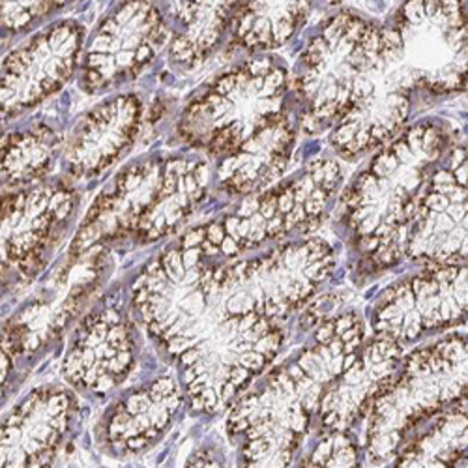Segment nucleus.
<instances>
[{
    "mask_svg": "<svg viewBox=\"0 0 468 468\" xmlns=\"http://www.w3.org/2000/svg\"><path fill=\"white\" fill-rule=\"evenodd\" d=\"M133 307L176 362L195 412L223 410L282 345L271 319L229 314L216 261L193 230L144 268L133 283Z\"/></svg>",
    "mask_w": 468,
    "mask_h": 468,
    "instance_id": "1",
    "label": "nucleus"
},
{
    "mask_svg": "<svg viewBox=\"0 0 468 468\" xmlns=\"http://www.w3.org/2000/svg\"><path fill=\"white\" fill-rule=\"evenodd\" d=\"M444 148L446 137L435 124L414 126L377 154L350 186L345 197L346 219L373 270L405 255L409 225Z\"/></svg>",
    "mask_w": 468,
    "mask_h": 468,
    "instance_id": "2",
    "label": "nucleus"
},
{
    "mask_svg": "<svg viewBox=\"0 0 468 468\" xmlns=\"http://www.w3.org/2000/svg\"><path fill=\"white\" fill-rule=\"evenodd\" d=\"M285 94V69L268 58L251 60L187 105L178 135L195 148L227 155L280 119Z\"/></svg>",
    "mask_w": 468,
    "mask_h": 468,
    "instance_id": "3",
    "label": "nucleus"
},
{
    "mask_svg": "<svg viewBox=\"0 0 468 468\" xmlns=\"http://www.w3.org/2000/svg\"><path fill=\"white\" fill-rule=\"evenodd\" d=\"M388 69L407 87L455 92L466 85V8L463 0H407L382 30Z\"/></svg>",
    "mask_w": 468,
    "mask_h": 468,
    "instance_id": "4",
    "label": "nucleus"
},
{
    "mask_svg": "<svg viewBox=\"0 0 468 468\" xmlns=\"http://www.w3.org/2000/svg\"><path fill=\"white\" fill-rule=\"evenodd\" d=\"M339 176L335 162L311 164L300 176L261 197L244 199L237 212L193 232L207 255L225 261L294 229L307 232L321 221Z\"/></svg>",
    "mask_w": 468,
    "mask_h": 468,
    "instance_id": "5",
    "label": "nucleus"
},
{
    "mask_svg": "<svg viewBox=\"0 0 468 468\" xmlns=\"http://www.w3.org/2000/svg\"><path fill=\"white\" fill-rule=\"evenodd\" d=\"M382 64V30L350 14L328 21L309 44L298 77L314 126L341 119L369 90Z\"/></svg>",
    "mask_w": 468,
    "mask_h": 468,
    "instance_id": "6",
    "label": "nucleus"
},
{
    "mask_svg": "<svg viewBox=\"0 0 468 468\" xmlns=\"http://www.w3.org/2000/svg\"><path fill=\"white\" fill-rule=\"evenodd\" d=\"M466 394V341L446 339L416 350L371 407L369 452L375 461L398 455L407 433Z\"/></svg>",
    "mask_w": 468,
    "mask_h": 468,
    "instance_id": "7",
    "label": "nucleus"
},
{
    "mask_svg": "<svg viewBox=\"0 0 468 468\" xmlns=\"http://www.w3.org/2000/svg\"><path fill=\"white\" fill-rule=\"evenodd\" d=\"M77 205L64 186H36L0 195V296L46 264Z\"/></svg>",
    "mask_w": 468,
    "mask_h": 468,
    "instance_id": "8",
    "label": "nucleus"
},
{
    "mask_svg": "<svg viewBox=\"0 0 468 468\" xmlns=\"http://www.w3.org/2000/svg\"><path fill=\"white\" fill-rule=\"evenodd\" d=\"M85 30L60 21L32 36L0 66V124H6L60 90L71 77Z\"/></svg>",
    "mask_w": 468,
    "mask_h": 468,
    "instance_id": "9",
    "label": "nucleus"
},
{
    "mask_svg": "<svg viewBox=\"0 0 468 468\" xmlns=\"http://www.w3.org/2000/svg\"><path fill=\"white\" fill-rule=\"evenodd\" d=\"M167 25L150 0H126L94 32L83 64V87L100 92L126 83L167 42Z\"/></svg>",
    "mask_w": 468,
    "mask_h": 468,
    "instance_id": "10",
    "label": "nucleus"
},
{
    "mask_svg": "<svg viewBox=\"0 0 468 468\" xmlns=\"http://www.w3.org/2000/svg\"><path fill=\"white\" fill-rule=\"evenodd\" d=\"M405 255L418 261L466 259V150L453 148L448 167L427 182L421 203L407 230Z\"/></svg>",
    "mask_w": 468,
    "mask_h": 468,
    "instance_id": "11",
    "label": "nucleus"
},
{
    "mask_svg": "<svg viewBox=\"0 0 468 468\" xmlns=\"http://www.w3.org/2000/svg\"><path fill=\"white\" fill-rule=\"evenodd\" d=\"M464 311L466 268L446 266L389 291L373 317V328L403 345L423 332L461 323Z\"/></svg>",
    "mask_w": 468,
    "mask_h": 468,
    "instance_id": "12",
    "label": "nucleus"
},
{
    "mask_svg": "<svg viewBox=\"0 0 468 468\" xmlns=\"http://www.w3.org/2000/svg\"><path fill=\"white\" fill-rule=\"evenodd\" d=\"M135 346L130 324L111 307L89 315L64 360L69 384L94 394H107L130 373Z\"/></svg>",
    "mask_w": 468,
    "mask_h": 468,
    "instance_id": "13",
    "label": "nucleus"
},
{
    "mask_svg": "<svg viewBox=\"0 0 468 468\" xmlns=\"http://www.w3.org/2000/svg\"><path fill=\"white\" fill-rule=\"evenodd\" d=\"M73 401L60 388H37L0 421V466H37L51 459L71 425Z\"/></svg>",
    "mask_w": 468,
    "mask_h": 468,
    "instance_id": "14",
    "label": "nucleus"
},
{
    "mask_svg": "<svg viewBox=\"0 0 468 468\" xmlns=\"http://www.w3.org/2000/svg\"><path fill=\"white\" fill-rule=\"evenodd\" d=\"M143 119L137 96H116L94 111L75 128L66 148V169L77 176H96L111 167L133 144Z\"/></svg>",
    "mask_w": 468,
    "mask_h": 468,
    "instance_id": "15",
    "label": "nucleus"
},
{
    "mask_svg": "<svg viewBox=\"0 0 468 468\" xmlns=\"http://www.w3.org/2000/svg\"><path fill=\"white\" fill-rule=\"evenodd\" d=\"M399 355V343L386 337L358 350L353 364L345 367L321 396L323 425L341 431L358 416L367 414L375 399L396 380Z\"/></svg>",
    "mask_w": 468,
    "mask_h": 468,
    "instance_id": "16",
    "label": "nucleus"
},
{
    "mask_svg": "<svg viewBox=\"0 0 468 468\" xmlns=\"http://www.w3.org/2000/svg\"><path fill=\"white\" fill-rule=\"evenodd\" d=\"M409 109V89L384 66L373 89L341 114L332 144L348 158L369 152L401 130Z\"/></svg>",
    "mask_w": 468,
    "mask_h": 468,
    "instance_id": "17",
    "label": "nucleus"
},
{
    "mask_svg": "<svg viewBox=\"0 0 468 468\" xmlns=\"http://www.w3.org/2000/svg\"><path fill=\"white\" fill-rule=\"evenodd\" d=\"M182 392L171 377L154 380L114 407L105 437L119 453H139L158 441L182 407Z\"/></svg>",
    "mask_w": 468,
    "mask_h": 468,
    "instance_id": "18",
    "label": "nucleus"
},
{
    "mask_svg": "<svg viewBox=\"0 0 468 468\" xmlns=\"http://www.w3.org/2000/svg\"><path fill=\"white\" fill-rule=\"evenodd\" d=\"M292 146L294 130L282 114L240 148L225 155L218 171L221 189L232 195H251L266 187L287 169Z\"/></svg>",
    "mask_w": 468,
    "mask_h": 468,
    "instance_id": "19",
    "label": "nucleus"
},
{
    "mask_svg": "<svg viewBox=\"0 0 468 468\" xmlns=\"http://www.w3.org/2000/svg\"><path fill=\"white\" fill-rule=\"evenodd\" d=\"M311 6L314 0H246L234 42L250 51L276 49L302 27Z\"/></svg>",
    "mask_w": 468,
    "mask_h": 468,
    "instance_id": "20",
    "label": "nucleus"
},
{
    "mask_svg": "<svg viewBox=\"0 0 468 468\" xmlns=\"http://www.w3.org/2000/svg\"><path fill=\"white\" fill-rule=\"evenodd\" d=\"M242 0H186L180 30L171 44V60L197 66L216 49Z\"/></svg>",
    "mask_w": 468,
    "mask_h": 468,
    "instance_id": "21",
    "label": "nucleus"
},
{
    "mask_svg": "<svg viewBox=\"0 0 468 468\" xmlns=\"http://www.w3.org/2000/svg\"><path fill=\"white\" fill-rule=\"evenodd\" d=\"M57 152V137L46 128L37 126L0 137V186L23 187L42 178Z\"/></svg>",
    "mask_w": 468,
    "mask_h": 468,
    "instance_id": "22",
    "label": "nucleus"
},
{
    "mask_svg": "<svg viewBox=\"0 0 468 468\" xmlns=\"http://www.w3.org/2000/svg\"><path fill=\"white\" fill-rule=\"evenodd\" d=\"M466 448V409L435 421L407 450H399L398 466H450L461 461Z\"/></svg>",
    "mask_w": 468,
    "mask_h": 468,
    "instance_id": "23",
    "label": "nucleus"
},
{
    "mask_svg": "<svg viewBox=\"0 0 468 468\" xmlns=\"http://www.w3.org/2000/svg\"><path fill=\"white\" fill-rule=\"evenodd\" d=\"M358 461L356 448L345 435L334 433L305 461L303 466H355Z\"/></svg>",
    "mask_w": 468,
    "mask_h": 468,
    "instance_id": "24",
    "label": "nucleus"
},
{
    "mask_svg": "<svg viewBox=\"0 0 468 468\" xmlns=\"http://www.w3.org/2000/svg\"><path fill=\"white\" fill-rule=\"evenodd\" d=\"M14 355H16V348L10 343L8 335L3 334L0 335V399L5 398L16 362H14Z\"/></svg>",
    "mask_w": 468,
    "mask_h": 468,
    "instance_id": "25",
    "label": "nucleus"
},
{
    "mask_svg": "<svg viewBox=\"0 0 468 468\" xmlns=\"http://www.w3.org/2000/svg\"><path fill=\"white\" fill-rule=\"evenodd\" d=\"M64 3V0H57V6H60Z\"/></svg>",
    "mask_w": 468,
    "mask_h": 468,
    "instance_id": "26",
    "label": "nucleus"
}]
</instances>
